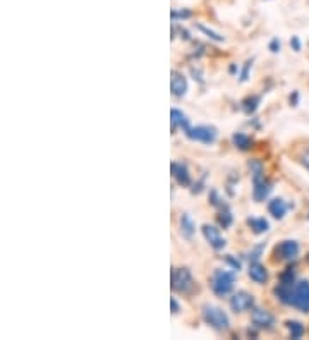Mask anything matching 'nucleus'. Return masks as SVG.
I'll return each instance as SVG.
<instances>
[{
  "label": "nucleus",
  "instance_id": "obj_31",
  "mask_svg": "<svg viewBox=\"0 0 309 340\" xmlns=\"http://www.w3.org/2000/svg\"><path fill=\"white\" fill-rule=\"evenodd\" d=\"M170 304H172V313L174 315H177V313H179V302H177V299L176 297H172L170 299Z\"/></svg>",
  "mask_w": 309,
  "mask_h": 340
},
{
  "label": "nucleus",
  "instance_id": "obj_3",
  "mask_svg": "<svg viewBox=\"0 0 309 340\" xmlns=\"http://www.w3.org/2000/svg\"><path fill=\"white\" fill-rule=\"evenodd\" d=\"M201 315H203L204 323H208L210 326H213L215 330H227L230 326V321H228V316L223 309L217 308V306L211 304H204L203 309H201Z\"/></svg>",
  "mask_w": 309,
  "mask_h": 340
},
{
  "label": "nucleus",
  "instance_id": "obj_29",
  "mask_svg": "<svg viewBox=\"0 0 309 340\" xmlns=\"http://www.w3.org/2000/svg\"><path fill=\"white\" fill-rule=\"evenodd\" d=\"M270 50L271 52H278V50H280V42H278V38H273L270 42Z\"/></svg>",
  "mask_w": 309,
  "mask_h": 340
},
{
  "label": "nucleus",
  "instance_id": "obj_5",
  "mask_svg": "<svg viewBox=\"0 0 309 340\" xmlns=\"http://www.w3.org/2000/svg\"><path fill=\"white\" fill-rule=\"evenodd\" d=\"M186 136L193 141H199V143H204V144H211L217 141V136H218V131L211 126H196V127H191L189 131H186Z\"/></svg>",
  "mask_w": 309,
  "mask_h": 340
},
{
  "label": "nucleus",
  "instance_id": "obj_26",
  "mask_svg": "<svg viewBox=\"0 0 309 340\" xmlns=\"http://www.w3.org/2000/svg\"><path fill=\"white\" fill-rule=\"evenodd\" d=\"M211 204H215V206H223V203H221V200H220V196H218V193L217 191H211Z\"/></svg>",
  "mask_w": 309,
  "mask_h": 340
},
{
  "label": "nucleus",
  "instance_id": "obj_4",
  "mask_svg": "<svg viewBox=\"0 0 309 340\" xmlns=\"http://www.w3.org/2000/svg\"><path fill=\"white\" fill-rule=\"evenodd\" d=\"M196 284L187 268H174L172 270V289L180 294H191Z\"/></svg>",
  "mask_w": 309,
  "mask_h": 340
},
{
  "label": "nucleus",
  "instance_id": "obj_30",
  "mask_svg": "<svg viewBox=\"0 0 309 340\" xmlns=\"http://www.w3.org/2000/svg\"><path fill=\"white\" fill-rule=\"evenodd\" d=\"M290 46H294L295 52H299V50H301V42H299L297 36H292V40H290Z\"/></svg>",
  "mask_w": 309,
  "mask_h": 340
},
{
  "label": "nucleus",
  "instance_id": "obj_23",
  "mask_svg": "<svg viewBox=\"0 0 309 340\" xmlns=\"http://www.w3.org/2000/svg\"><path fill=\"white\" fill-rule=\"evenodd\" d=\"M294 272H292V268H287V270L284 272V273L280 275V284H285V285H292L295 284L294 282Z\"/></svg>",
  "mask_w": 309,
  "mask_h": 340
},
{
  "label": "nucleus",
  "instance_id": "obj_33",
  "mask_svg": "<svg viewBox=\"0 0 309 340\" xmlns=\"http://www.w3.org/2000/svg\"><path fill=\"white\" fill-rule=\"evenodd\" d=\"M308 218H309V217H308Z\"/></svg>",
  "mask_w": 309,
  "mask_h": 340
},
{
  "label": "nucleus",
  "instance_id": "obj_20",
  "mask_svg": "<svg viewBox=\"0 0 309 340\" xmlns=\"http://www.w3.org/2000/svg\"><path fill=\"white\" fill-rule=\"evenodd\" d=\"M261 102V96H249V98H246L243 102V109L246 113H253L254 110L258 109V105H260Z\"/></svg>",
  "mask_w": 309,
  "mask_h": 340
},
{
  "label": "nucleus",
  "instance_id": "obj_1",
  "mask_svg": "<svg viewBox=\"0 0 309 340\" xmlns=\"http://www.w3.org/2000/svg\"><path fill=\"white\" fill-rule=\"evenodd\" d=\"M287 306H292L302 313H309V280L295 282L292 285L290 292H288Z\"/></svg>",
  "mask_w": 309,
  "mask_h": 340
},
{
  "label": "nucleus",
  "instance_id": "obj_18",
  "mask_svg": "<svg viewBox=\"0 0 309 340\" xmlns=\"http://www.w3.org/2000/svg\"><path fill=\"white\" fill-rule=\"evenodd\" d=\"M247 225L253 228L254 234H265L270 228V224L265 218H247Z\"/></svg>",
  "mask_w": 309,
  "mask_h": 340
},
{
  "label": "nucleus",
  "instance_id": "obj_7",
  "mask_svg": "<svg viewBox=\"0 0 309 340\" xmlns=\"http://www.w3.org/2000/svg\"><path fill=\"white\" fill-rule=\"evenodd\" d=\"M297 254H299V244L295 241H282L275 248V256L282 261L295 260Z\"/></svg>",
  "mask_w": 309,
  "mask_h": 340
},
{
  "label": "nucleus",
  "instance_id": "obj_21",
  "mask_svg": "<svg viewBox=\"0 0 309 340\" xmlns=\"http://www.w3.org/2000/svg\"><path fill=\"white\" fill-rule=\"evenodd\" d=\"M196 28L199 29L201 33H204V35H206V36H208V38H210V40H213V42H218V43H220V42H223V36H221L220 33H215L213 29L206 28V26H203V24H198Z\"/></svg>",
  "mask_w": 309,
  "mask_h": 340
},
{
  "label": "nucleus",
  "instance_id": "obj_27",
  "mask_svg": "<svg viewBox=\"0 0 309 340\" xmlns=\"http://www.w3.org/2000/svg\"><path fill=\"white\" fill-rule=\"evenodd\" d=\"M261 251H263V244H261V246H258V248L254 249V251H251L249 258H253L254 261H258V260H260V254H261Z\"/></svg>",
  "mask_w": 309,
  "mask_h": 340
},
{
  "label": "nucleus",
  "instance_id": "obj_12",
  "mask_svg": "<svg viewBox=\"0 0 309 340\" xmlns=\"http://www.w3.org/2000/svg\"><path fill=\"white\" fill-rule=\"evenodd\" d=\"M170 90L176 96H184L187 91V79L184 74L172 70V77H170Z\"/></svg>",
  "mask_w": 309,
  "mask_h": 340
},
{
  "label": "nucleus",
  "instance_id": "obj_24",
  "mask_svg": "<svg viewBox=\"0 0 309 340\" xmlns=\"http://www.w3.org/2000/svg\"><path fill=\"white\" fill-rule=\"evenodd\" d=\"M251 66H253V60H247V62L244 64V69H243V72H241V81H247V76H249Z\"/></svg>",
  "mask_w": 309,
  "mask_h": 340
},
{
  "label": "nucleus",
  "instance_id": "obj_28",
  "mask_svg": "<svg viewBox=\"0 0 309 340\" xmlns=\"http://www.w3.org/2000/svg\"><path fill=\"white\" fill-rule=\"evenodd\" d=\"M189 16H191V12H189V11H182V12L172 11V19H177V18H180V19H186V18H189Z\"/></svg>",
  "mask_w": 309,
  "mask_h": 340
},
{
  "label": "nucleus",
  "instance_id": "obj_14",
  "mask_svg": "<svg viewBox=\"0 0 309 340\" xmlns=\"http://www.w3.org/2000/svg\"><path fill=\"white\" fill-rule=\"evenodd\" d=\"M247 273H249L251 280L256 282V284H265V282L268 280V270L261 263H258V261H253V263L249 265Z\"/></svg>",
  "mask_w": 309,
  "mask_h": 340
},
{
  "label": "nucleus",
  "instance_id": "obj_10",
  "mask_svg": "<svg viewBox=\"0 0 309 340\" xmlns=\"http://www.w3.org/2000/svg\"><path fill=\"white\" fill-rule=\"evenodd\" d=\"M253 198L254 201H258V203H261V201H265V198L270 194L271 191V184L268 182L266 179H265V174L263 176H254L253 177Z\"/></svg>",
  "mask_w": 309,
  "mask_h": 340
},
{
  "label": "nucleus",
  "instance_id": "obj_16",
  "mask_svg": "<svg viewBox=\"0 0 309 340\" xmlns=\"http://www.w3.org/2000/svg\"><path fill=\"white\" fill-rule=\"evenodd\" d=\"M179 227H180V235L186 239H191L194 235V232H196V224H194V220L191 218L189 213H184L180 217Z\"/></svg>",
  "mask_w": 309,
  "mask_h": 340
},
{
  "label": "nucleus",
  "instance_id": "obj_32",
  "mask_svg": "<svg viewBox=\"0 0 309 340\" xmlns=\"http://www.w3.org/2000/svg\"><path fill=\"white\" fill-rule=\"evenodd\" d=\"M302 163H304V167L309 170V155H306V157L302 158Z\"/></svg>",
  "mask_w": 309,
  "mask_h": 340
},
{
  "label": "nucleus",
  "instance_id": "obj_19",
  "mask_svg": "<svg viewBox=\"0 0 309 340\" xmlns=\"http://www.w3.org/2000/svg\"><path fill=\"white\" fill-rule=\"evenodd\" d=\"M285 325H287L292 339H301V337L304 335L306 328H304V325H302L301 321H287Z\"/></svg>",
  "mask_w": 309,
  "mask_h": 340
},
{
  "label": "nucleus",
  "instance_id": "obj_2",
  "mask_svg": "<svg viewBox=\"0 0 309 340\" xmlns=\"http://www.w3.org/2000/svg\"><path fill=\"white\" fill-rule=\"evenodd\" d=\"M234 284H236V277H234L232 272L227 270H217L213 273V278H211V289L218 297H225V295L230 294Z\"/></svg>",
  "mask_w": 309,
  "mask_h": 340
},
{
  "label": "nucleus",
  "instance_id": "obj_17",
  "mask_svg": "<svg viewBox=\"0 0 309 340\" xmlns=\"http://www.w3.org/2000/svg\"><path fill=\"white\" fill-rule=\"evenodd\" d=\"M232 143H234V146L239 148V150L246 151L249 150L251 146H253V139H251L247 134L244 133H236L234 136H232Z\"/></svg>",
  "mask_w": 309,
  "mask_h": 340
},
{
  "label": "nucleus",
  "instance_id": "obj_15",
  "mask_svg": "<svg viewBox=\"0 0 309 340\" xmlns=\"http://www.w3.org/2000/svg\"><path fill=\"white\" fill-rule=\"evenodd\" d=\"M288 210V204L285 203L284 200H280V198H275V200H271L270 203H268V211H270V215L273 218H284L285 213H287Z\"/></svg>",
  "mask_w": 309,
  "mask_h": 340
},
{
  "label": "nucleus",
  "instance_id": "obj_9",
  "mask_svg": "<svg viewBox=\"0 0 309 340\" xmlns=\"http://www.w3.org/2000/svg\"><path fill=\"white\" fill-rule=\"evenodd\" d=\"M251 321L258 328L270 330L275 326V316L271 315L266 309H253V315H251Z\"/></svg>",
  "mask_w": 309,
  "mask_h": 340
},
{
  "label": "nucleus",
  "instance_id": "obj_11",
  "mask_svg": "<svg viewBox=\"0 0 309 340\" xmlns=\"http://www.w3.org/2000/svg\"><path fill=\"white\" fill-rule=\"evenodd\" d=\"M170 168H172V176H174V179L177 181V184H179V186L187 187V186H191V184H193L191 174H189V170H187V167L184 163H177V161H172Z\"/></svg>",
  "mask_w": 309,
  "mask_h": 340
},
{
  "label": "nucleus",
  "instance_id": "obj_13",
  "mask_svg": "<svg viewBox=\"0 0 309 340\" xmlns=\"http://www.w3.org/2000/svg\"><path fill=\"white\" fill-rule=\"evenodd\" d=\"M170 122H172V133H176L177 127L186 133V131L191 129V124H189V119L184 112H180L179 109H172L170 110Z\"/></svg>",
  "mask_w": 309,
  "mask_h": 340
},
{
  "label": "nucleus",
  "instance_id": "obj_25",
  "mask_svg": "<svg viewBox=\"0 0 309 340\" xmlns=\"http://www.w3.org/2000/svg\"><path fill=\"white\" fill-rule=\"evenodd\" d=\"M225 260H227V263L230 265L232 270H234V272H239V270H241V263H239V261H237V260H234V258H232V256H227V258H225Z\"/></svg>",
  "mask_w": 309,
  "mask_h": 340
},
{
  "label": "nucleus",
  "instance_id": "obj_8",
  "mask_svg": "<svg viewBox=\"0 0 309 340\" xmlns=\"http://www.w3.org/2000/svg\"><path fill=\"white\" fill-rule=\"evenodd\" d=\"M201 230H203V235H204V239H206L208 242H210V246L213 249H217V251H220V249H223L225 248V239L221 237V234H220V228H217V227H213V225H208V224H204L203 227H201Z\"/></svg>",
  "mask_w": 309,
  "mask_h": 340
},
{
  "label": "nucleus",
  "instance_id": "obj_6",
  "mask_svg": "<svg viewBox=\"0 0 309 340\" xmlns=\"http://www.w3.org/2000/svg\"><path fill=\"white\" fill-rule=\"evenodd\" d=\"M230 308L232 311L236 313H244L247 309H253L254 308V297L253 294L246 291H239L230 297Z\"/></svg>",
  "mask_w": 309,
  "mask_h": 340
},
{
  "label": "nucleus",
  "instance_id": "obj_22",
  "mask_svg": "<svg viewBox=\"0 0 309 340\" xmlns=\"http://www.w3.org/2000/svg\"><path fill=\"white\" fill-rule=\"evenodd\" d=\"M232 220H234V217H232V213L227 210V208L223 206V210H221V213L218 215V222H220L221 227H230L232 225Z\"/></svg>",
  "mask_w": 309,
  "mask_h": 340
}]
</instances>
